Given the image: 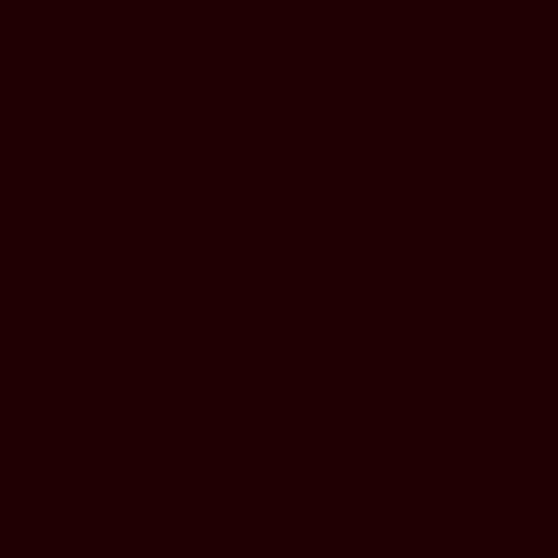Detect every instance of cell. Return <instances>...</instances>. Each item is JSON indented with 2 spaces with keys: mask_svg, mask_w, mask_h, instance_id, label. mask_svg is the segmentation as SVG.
Returning <instances> with one entry per match:
<instances>
[]
</instances>
